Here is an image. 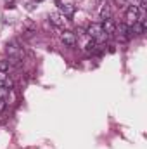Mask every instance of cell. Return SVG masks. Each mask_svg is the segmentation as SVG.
Segmentation results:
<instances>
[{"label": "cell", "instance_id": "9c48e42d", "mask_svg": "<svg viewBox=\"0 0 147 149\" xmlns=\"http://www.w3.org/2000/svg\"><path fill=\"white\" fill-rule=\"evenodd\" d=\"M85 50H87L88 54H99L102 49H101V43H99V42H95V40H90V42L85 45Z\"/></svg>", "mask_w": 147, "mask_h": 149}, {"label": "cell", "instance_id": "8992f818", "mask_svg": "<svg viewBox=\"0 0 147 149\" xmlns=\"http://www.w3.org/2000/svg\"><path fill=\"white\" fill-rule=\"evenodd\" d=\"M61 40H62V43L68 45V47H74V45H76V35H74L73 31H69V30H66V31L61 35Z\"/></svg>", "mask_w": 147, "mask_h": 149}, {"label": "cell", "instance_id": "3957f363", "mask_svg": "<svg viewBox=\"0 0 147 149\" xmlns=\"http://www.w3.org/2000/svg\"><path fill=\"white\" fill-rule=\"evenodd\" d=\"M5 52H7V56H9L10 59L23 61V57H24V49H23L17 42H10V43H7Z\"/></svg>", "mask_w": 147, "mask_h": 149}, {"label": "cell", "instance_id": "ba28073f", "mask_svg": "<svg viewBox=\"0 0 147 149\" xmlns=\"http://www.w3.org/2000/svg\"><path fill=\"white\" fill-rule=\"evenodd\" d=\"M0 87L10 90V88H14V80H12L7 73H0Z\"/></svg>", "mask_w": 147, "mask_h": 149}, {"label": "cell", "instance_id": "7a4b0ae2", "mask_svg": "<svg viewBox=\"0 0 147 149\" xmlns=\"http://www.w3.org/2000/svg\"><path fill=\"white\" fill-rule=\"evenodd\" d=\"M142 16H144V7L142 5H130L126 9V24L132 26L133 23L140 21Z\"/></svg>", "mask_w": 147, "mask_h": 149}, {"label": "cell", "instance_id": "4fadbf2b", "mask_svg": "<svg viewBox=\"0 0 147 149\" xmlns=\"http://www.w3.org/2000/svg\"><path fill=\"white\" fill-rule=\"evenodd\" d=\"M9 88H3V87H0V99H7L9 97Z\"/></svg>", "mask_w": 147, "mask_h": 149}, {"label": "cell", "instance_id": "52a82bcc", "mask_svg": "<svg viewBox=\"0 0 147 149\" xmlns=\"http://www.w3.org/2000/svg\"><path fill=\"white\" fill-rule=\"evenodd\" d=\"M102 30H104V33H106L107 37H112V35L116 33V23L112 21V17L102 21Z\"/></svg>", "mask_w": 147, "mask_h": 149}, {"label": "cell", "instance_id": "6da1fadb", "mask_svg": "<svg viewBox=\"0 0 147 149\" xmlns=\"http://www.w3.org/2000/svg\"><path fill=\"white\" fill-rule=\"evenodd\" d=\"M87 33H88V37L92 38V40H95V42H99V43L109 38L106 33H104V30H102V24H101V23H92V24H88Z\"/></svg>", "mask_w": 147, "mask_h": 149}, {"label": "cell", "instance_id": "5b68a950", "mask_svg": "<svg viewBox=\"0 0 147 149\" xmlns=\"http://www.w3.org/2000/svg\"><path fill=\"white\" fill-rule=\"evenodd\" d=\"M49 19H50V23H52L54 26H57V28H66V26H68V17H66L64 14H61V12H52V14L49 16Z\"/></svg>", "mask_w": 147, "mask_h": 149}, {"label": "cell", "instance_id": "30bf717a", "mask_svg": "<svg viewBox=\"0 0 147 149\" xmlns=\"http://www.w3.org/2000/svg\"><path fill=\"white\" fill-rule=\"evenodd\" d=\"M74 5H71V3H64V5H61V14H64L66 17H71L74 14Z\"/></svg>", "mask_w": 147, "mask_h": 149}, {"label": "cell", "instance_id": "8fae6325", "mask_svg": "<svg viewBox=\"0 0 147 149\" xmlns=\"http://www.w3.org/2000/svg\"><path fill=\"white\" fill-rule=\"evenodd\" d=\"M99 16H101V19L102 21H106V19H111L112 17V12H111V7L106 3V5H102V9H101V12H99Z\"/></svg>", "mask_w": 147, "mask_h": 149}, {"label": "cell", "instance_id": "277c9868", "mask_svg": "<svg viewBox=\"0 0 147 149\" xmlns=\"http://www.w3.org/2000/svg\"><path fill=\"white\" fill-rule=\"evenodd\" d=\"M114 35L119 38V40H123V42L130 40V38H132V33H130V26H128L126 23H119V24H116V33H114Z\"/></svg>", "mask_w": 147, "mask_h": 149}, {"label": "cell", "instance_id": "5bb4252c", "mask_svg": "<svg viewBox=\"0 0 147 149\" xmlns=\"http://www.w3.org/2000/svg\"><path fill=\"white\" fill-rule=\"evenodd\" d=\"M7 106H9V101H7V99H0V113L5 111Z\"/></svg>", "mask_w": 147, "mask_h": 149}, {"label": "cell", "instance_id": "7c38bea8", "mask_svg": "<svg viewBox=\"0 0 147 149\" xmlns=\"http://www.w3.org/2000/svg\"><path fill=\"white\" fill-rule=\"evenodd\" d=\"M10 63L9 61H5V59H0V73H9L10 71Z\"/></svg>", "mask_w": 147, "mask_h": 149}]
</instances>
